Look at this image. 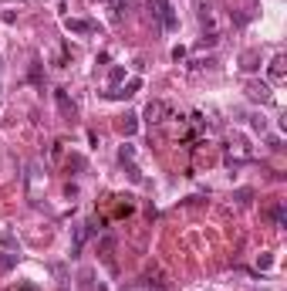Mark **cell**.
Here are the masks:
<instances>
[{"instance_id": "obj_9", "label": "cell", "mask_w": 287, "mask_h": 291, "mask_svg": "<svg viewBox=\"0 0 287 291\" xmlns=\"http://www.w3.org/2000/svg\"><path fill=\"white\" fill-rule=\"evenodd\" d=\"M17 264V254L14 251H0V271H10Z\"/></svg>"}, {"instance_id": "obj_4", "label": "cell", "mask_w": 287, "mask_h": 291, "mask_svg": "<svg viewBox=\"0 0 287 291\" xmlns=\"http://www.w3.org/2000/svg\"><path fill=\"white\" fill-rule=\"evenodd\" d=\"M267 75H271V81H284V75H287V58H284V54H274Z\"/></svg>"}, {"instance_id": "obj_14", "label": "cell", "mask_w": 287, "mask_h": 291, "mask_svg": "<svg viewBox=\"0 0 287 291\" xmlns=\"http://www.w3.org/2000/svg\"><path fill=\"white\" fill-rule=\"evenodd\" d=\"M250 196H254V190H237V200L240 203H250Z\"/></svg>"}, {"instance_id": "obj_6", "label": "cell", "mask_w": 287, "mask_h": 291, "mask_svg": "<svg viewBox=\"0 0 287 291\" xmlns=\"http://www.w3.org/2000/svg\"><path fill=\"white\" fill-rule=\"evenodd\" d=\"M247 95H250V98H260V102H263V105H267V102H271V88H267V85H263V81H260V85H257V81H254V85H247Z\"/></svg>"}, {"instance_id": "obj_17", "label": "cell", "mask_w": 287, "mask_h": 291, "mask_svg": "<svg viewBox=\"0 0 287 291\" xmlns=\"http://www.w3.org/2000/svg\"><path fill=\"white\" fill-rule=\"evenodd\" d=\"M186 58V48H172V61H182Z\"/></svg>"}, {"instance_id": "obj_2", "label": "cell", "mask_w": 287, "mask_h": 291, "mask_svg": "<svg viewBox=\"0 0 287 291\" xmlns=\"http://www.w3.org/2000/svg\"><path fill=\"white\" fill-rule=\"evenodd\" d=\"M166 115H169V105H166V102H149L146 112H142V119H146L149 125H159Z\"/></svg>"}, {"instance_id": "obj_16", "label": "cell", "mask_w": 287, "mask_h": 291, "mask_svg": "<svg viewBox=\"0 0 287 291\" xmlns=\"http://www.w3.org/2000/svg\"><path fill=\"white\" fill-rule=\"evenodd\" d=\"M68 166H74V170H81V166H85V159H81V156H71V159H68Z\"/></svg>"}, {"instance_id": "obj_11", "label": "cell", "mask_w": 287, "mask_h": 291, "mask_svg": "<svg viewBox=\"0 0 287 291\" xmlns=\"http://www.w3.org/2000/svg\"><path fill=\"white\" fill-rule=\"evenodd\" d=\"M216 41H220V38H216V34L210 31V34H203V38H199V48H213Z\"/></svg>"}, {"instance_id": "obj_12", "label": "cell", "mask_w": 287, "mask_h": 291, "mask_svg": "<svg viewBox=\"0 0 287 291\" xmlns=\"http://www.w3.org/2000/svg\"><path fill=\"white\" fill-rule=\"evenodd\" d=\"M122 78H125V68H112V71H108V81H112V85H118Z\"/></svg>"}, {"instance_id": "obj_10", "label": "cell", "mask_w": 287, "mask_h": 291, "mask_svg": "<svg viewBox=\"0 0 287 291\" xmlns=\"http://www.w3.org/2000/svg\"><path fill=\"white\" fill-rule=\"evenodd\" d=\"M271 220H274V227H284V203H277V207H274Z\"/></svg>"}, {"instance_id": "obj_7", "label": "cell", "mask_w": 287, "mask_h": 291, "mask_svg": "<svg viewBox=\"0 0 287 291\" xmlns=\"http://www.w3.org/2000/svg\"><path fill=\"white\" fill-rule=\"evenodd\" d=\"M257 61H260V54H257V51H243V54H240V68H243V71H257Z\"/></svg>"}, {"instance_id": "obj_15", "label": "cell", "mask_w": 287, "mask_h": 291, "mask_svg": "<svg viewBox=\"0 0 287 291\" xmlns=\"http://www.w3.org/2000/svg\"><path fill=\"white\" fill-rule=\"evenodd\" d=\"M257 264H260V271H267V267H271V264H274V258H271V254H263V258H260V261H257Z\"/></svg>"}, {"instance_id": "obj_18", "label": "cell", "mask_w": 287, "mask_h": 291, "mask_svg": "<svg viewBox=\"0 0 287 291\" xmlns=\"http://www.w3.org/2000/svg\"><path fill=\"white\" fill-rule=\"evenodd\" d=\"M20 291H37V288H34V284H24V288H20Z\"/></svg>"}, {"instance_id": "obj_1", "label": "cell", "mask_w": 287, "mask_h": 291, "mask_svg": "<svg viewBox=\"0 0 287 291\" xmlns=\"http://www.w3.org/2000/svg\"><path fill=\"white\" fill-rule=\"evenodd\" d=\"M149 4L156 7V17H159V24H162V31H176L179 27V17H176L169 0H149Z\"/></svg>"}, {"instance_id": "obj_8", "label": "cell", "mask_w": 287, "mask_h": 291, "mask_svg": "<svg viewBox=\"0 0 287 291\" xmlns=\"http://www.w3.org/2000/svg\"><path fill=\"white\" fill-rule=\"evenodd\" d=\"M122 132L125 136H135V132H139V115H125L122 119Z\"/></svg>"}, {"instance_id": "obj_5", "label": "cell", "mask_w": 287, "mask_h": 291, "mask_svg": "<svg viewBox=\"0 0 287 291\" xmlns=\"http://www.w3.org/2000/svg\"><path fill=\"white\" fill-rule=\"evenodd\" d=\"M65 27L71 34H91L95 31V24H91V21H81V17H65Z\"/></svg>"}, {"instance_id": "obj_13", "label": "cell", "mask_w": 287, "mask_h": 291, "mask_svg": "<svg viewBox=\"0 0 287 291\" xmlns=\"http://www.w3.org/2000/svg\"><path fill=\"white\" fill-rule=\"evenodd\" d=\"M139 88H142V81H139V78H132L129 85H125V95L132 98V95H135V92H139Z\"/></svg>"}, {"instance_id": "obj_3", "label": "cell", "mask_w": 287, "mask_h": 291, "mask_svg": "<svg viewBox=\"0 0 287 291\" xmlns=\"http://www.w3.org/2000/svg\"><path fill=\"white\" fill-rule=\"evenodd\" d=\"M54 102H57V112L65 115V119H74V115H78V105H74L71 98H68L65 88H54Z\"/></svg>"}]
</instances>
